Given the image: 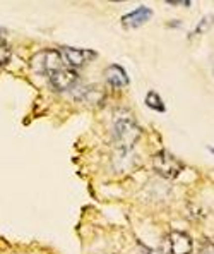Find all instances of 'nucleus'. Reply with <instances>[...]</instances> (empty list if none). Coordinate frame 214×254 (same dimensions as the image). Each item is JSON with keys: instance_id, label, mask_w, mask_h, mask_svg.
Listing matches in <instances>:
<instances>
[{"instance_id": "8", "label": "nucleus", "mask_w": 214, "mask_h": 254, "mask_svg": "<svg viewBox=\"0 0 214 254\" xmlns=\"http://www.w3.org/2000/svg\"><path fill=\"white\" fill-rule=\"evenodd\" d=\"M105 76H107L108 84L113 86V88H125V86L129 84V76H127L125 70H123L120 65H117V64L107 67Z\"/></svg>"}, {"instance_id": "6", "label": "nucleus", "mask_w": 214, "mask_h": 254, "mask_svg": "<svg viewBox=\"0 0 214 254\" xmlns=\"http://www.w3.org/2000/svg\"><path fill=\"white\" fill-rule=\"evenodd\" d=\"M168 246H170V254H190L192 253V239L187 234L173 230L168 235Z\"/></svg>"}, {"instance_id": "5", "label": "nucleus", "mask_w": 214, "mask_h": 254, "mask_svg": "<svg viewBox=\"0 0 214 254\" xmlns=\"http://www.w3.org/2000/svg\"><path fill=\"white\" fill-rule=\"evenodd\" d=\"M48 77H50V83L57 91H67V89L72 88L79 79L76 70L69 69V67H62V69L52 72Z\"/></svg>"}, {"instance_id": "3", "label": "nucleus", "mask_w": 214, "mask_h": 254, "mask_svg": "<svg viewBox=\"0 0 214 254\" xmlns=\"http://www.w3.org/2000/svg\"><path fill=\"white\" fill-rule=\"evenodd\" d=\"M153 167L161 177L164 179H175L180 175L183 169V163L176 156H173L168 151H160L153 156Z\"/></svg>"}, {"instance_id": "10", "label": "nucleus", "mask_w": 214, "mask_h": 254, "mask_svg": "<svg viewBox=\"0 0 214 254\" xmlns=\"http://www.w3.org/2000/svg\"><path fill=\"white\" fill-rule=\"evenodd\" d=\"M9 61H10V48L5 42L0 40V67L5 65Z\"/></svg>"}, {"instance_id": "11", "label": "nucleus", "mask_w": 214, "mask_h": 254, "mask_svg": "<svg viewBox=\"0 0 214 254\" xmlns=\"http://www.w3.org/2000/svg\"><path fill=\"white\" fill-rule=\"evenodd\" d=\"M168 3H171V5H190V2H168Z\"/></svg>"}, {"instance_id": "9", "label": "nucleus", "mask_w": 214, "mask_h": 254, "mask_svg": "<svg viewBox=\"0 0 214 254\" xmlns=\"http://www.w3.org/2000/svg\"><path fill=\"white\" fill-rule=\"evenodd\" d=\"M146 105H148L149 108H153V110H156V112H164L163 100H161L160 95L155 91L148 93V96H146Z\"/></svg>"}, {"instance_id": "7", "label": "nucleus", "mask_w": 214, "mask_h": 254, "mask_svg": "<svg viewBox=\"0 0 214 254\" xmlns=\"http://www.w3.org/2000/svg\"><path fill=\"white\" fill-rule=\"evenodd\" d=\"M151 16H153V10L146 5H141L136 10H132V12L125 14L122 17V24L125 28H139V26H142L144 22L151 19Z\"/></svg>"}, {"instance_id": "1", "label": "nucleus", "mask_w": 214, "mask_h": 254, "mask_svg": "<svg viewBox=\"0 0 214 254\" xmlns=\"http://www.w3.org/2000/svg\"><path fill=\"white\" fill-rule=\"evenodd\" d=\"M141 137V127L136 124V121L130 117H122L113 126V139L117 148L122 151H129L134 148L137 139Z\"/></svg>"}, {"instance_id": "12", "label": "nucleus", "mask_w": 214, "mask_h": 254, "mask_svg": "<svg viewBox=\"0 0 214 254\" xmlns=\"http://www.w3.org/2000/svg\"><path fill=\"white\" fill-rule=\"evenodd\" d=\"M2 31H3V29H2V28H0V33H2Z\"/></svg>"}, {"instance_id": "4", "label": "nucleus", "mask_w": 214, "mask_h": 254, "mask_svg": "<svg viewBox=\"0 0 214 254\" xmlns=\"http://www.w3.org/2000/svg\"><path fill=\"white\" fill-rule=\"evenodd\" d=\"M63 59V64H69L70 67H81L84 64L91 62L93 59L98 57L96 52L93 50H84V48H72V47H63L60 50Z\"/></svg>"}, {"instance_id": "2", "label": "nucleus", "mask_w": 214, "mask_h": 254, "mask_svg": "<svg viewBox=\"0 0 214 254\" xmlns=\"http://www.w3.org/2000/svg\"><path fill=\"white\" fill-rule=\"evenodd\" d=\"M29 67H31L33 72L50 76L52 72H55V70L63 67L62 54H60V50H52V48L50 50H41L31 57Z\"/></svg>"}]
</instances>
